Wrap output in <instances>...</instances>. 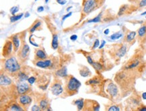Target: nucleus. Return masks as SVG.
<instances>
[{
	"label": "nucleus",
	"mask_w": 146,
	"mask_h": 111,
	"mask_svg": "<svg viewBox=\"0 0 146 111\" xmlns=\"http://www.w3.org/2000/svg\"><path fill=\"white\" fill-rule=\"evenodd\" d=\"M3 72L11 76H16L20 71V65L19 62L14 56L6 58L3 61Z\"/></svg>",
	"instance_id": "1"
},
{
	"label": "nucleus",
	"mask_w": 146,
	"mask_h": 111,
	"mask_svg": "<svg viewBox=\"0 0 146 111\" xmlns=\"http://www.w3.org/2000/svg\"><path fill=\"white\" fill-rule=\"evenodd\" d=\"M81 86V82L72 76H67L65 80L64 93L67 96L76 94Z\"/></svg>",
	"instance_id": "2"
},
{
	"label": "nucleus",
	"mask_w": 146,
	"mask_h": 111,
	"mask_svg": "<svg viewBox=\"0 0 146 111\" xmlns=\"http://www.w3.org/2000/svg\"><path fill=\"white\" fill-rule=\"evenodd\" d=\"M104 0H86L83 6L82 13L83 14H85L84 16H87L96 9L99 8L104 3Z\"/></svg>",
	"instance_id": "3"
},
{
	"label": "nucleus",
	"mask_w": 146,
	"mask_h": 111,
	"mask_svg": "<svg viewBox=\"0 0 146 111\" xmlns=\"http://www.w3.org/2000/svg\"><path fill=\"white\" fill-rule=\"evenodd\" d=\"M30 54V47L27 44L26 41L23 39L22 43L20 46V47L18 50V57L19 59L20 62L21 63H24V62L27 61V60L29 58Z\"/></svg>",
	"instance_id": "4"
},
{
	"label": "nucleus",
	"mask_w": 146,
	"mask_h": 111,
	"mask_svg": "<svg viewBox=\"0 0 146 111\" xmlns=\"http://www.w3.org/2000/svg\"><path fill=\"white\" fill-rule=\"evenodd\" d=\"M0 84H1V90H3L5 91H8L9 90H12L13 87L12 80L5 73H1Z\"/></svg>",
	"instance_id": "5"
},
{
	"label": "nucleus",
	"mask_w": 146,
	"mask_h": 111,
	"mask_svg": "<svg viewBox=\"0 0 146 111\" xmlns=\"http://www.w3.org/2000/svg\"><path fill=\"white\" fill-rule=\"evenodd\" d=\"M105 92L112 98H117L119 95V88L118 86L111 81H108L107 84H105Z\"/></svg>",
	"instance_id": "6"
},
{
	"label": "nucleus",
	"mask_w": 146,
	"mask_h": 111,
	"mask_svg": "<svg viewBox=\"0 0 146 111\" xmlns=\"http://www.w3.org/2000/svg\"><path fill=\"white\" fill-rule=\"evenodd\" d=\"M63 91H64V90H63L62 87L61 81L59 80V79H55L51 86H50V92H51V93L54 96H57L61 95Z\"/></svg>",
	"instance_id": "7"
},
{
	"label": "nucleus",
	"mask_w": 146,
	"mask_h": 111,
	"mask_svg": "<svg viewBox=\"0 0 146 111\" xmlns=\"http://www.w3.org/2000/svg\"><path fill=\"white\" fill-rule=\"evenodd\" d=\"M35 65L42 69H51L55 67V62L50 59L36 60V62H35Z\"/></svg>",
	"instance_id": "8"
},
{
	"label": "nucleus",
	"mask_w": 146,
	"mask_h": 111,
	"mask_svg": "<svg viewBox=\"0 0 146 111\" xmlns=\"http://www.w3.org/2000/svg\"><path fill=\"white\" fill-rule=\"evenodd\" d=\"M13 49H14V46H13L12 41L10 39L5 41L2 49V56L5 59L12 56Z\"/></svg>",
	"instance_id": "9"
},
{
	"label": "nucleus",
	"mask_w": 146,
	"mask_h": 111,
	"mask_svg": "<svg viewBox=\"0 0 146 111\" xmlns=\"http://www.w3.org/2000/svg\"><path fill=\"white\" fill-rule=\"evenodd\" d=\"M17 100H18V104L22 107H23L24 110H28L30 105L31 104L33 100H32V98L28 94H22L18 98Z\"/></svg>",
	"instance_id": "10"
},
{
	"label": "nucleus",
	"mask_w": 146,
	"mask_h": 111,
	"mask_svg": "<svg viewBox=\"0 0 146 111\" xmlns=\"http://www.w3.org/2000/svg\"><path fill=\"white\" fill-rule=\"evenodd\" d=\"M31 91V87H30L29 84L24 82H19L18 85L16 86V92L20 95L27 94Z\"/></svg>",
	"instance_id": "11"
},
{
	"label": "nucleus",
	"mask_w": 146,
	"mask_h": 111,
	"mask_svg": "<svg viewBox=\"0 0 146 111\" xmlns=\"http://www.w3.org/2000/svg\"><path fill=\"white\" fill-rule=\"evenodd\" d=\"M10 39L12 41L13 43L14 52H17L20 47V39L18 37V35H14L11 36Z\"/></svg>",
	"instance_id": "12"
},
{
	"label": "nucleus",
	"mask_w": 146,
	"mask_h": 111,
	"mask_svg": "<svg viewBox=\"0 0 146 111\" xmlns=\"http://www.w3.org/2000/svg\"><path fill=\"white\" fill-rule=\"evenodd\" d=\"M138 39L141 42H144L146 39V23L143 24L138 30Z\"/></svg>",
	"instance_id": "13"
},
{
	"label": "nucleus",
	"mask_w": 146,
	"mask_h": 111,
	"mask_svg": "<svg viewBox=\"0 0 146 111\" xmlns=\"http://www.w3.org/2000/svg\"><path fill=\"white\" fill-rule=\"evenodd\" d=\"M127 53V47L125 45H122L121 46H120L115 51V55L116 57L119 59H121L123 57H124L125 55Z\"/></svg>",
	"instance_id": "14"
},
{
	"label": "nucleus",
	"mask_w": 146,
	"mask_h": 111,
	"mask_svg": "<svg viewBox=\"0 0 146 111\" xmlns=\"http://www.w3.org/2000/svg\"><path fill=\"white\" fill-rule=\"evenodd\" d=\"M38 106L40 107L42 110H46L49 107V101L46 98H42L38 100Z\"/></svg>",
	"instance_id": "15"
},
{
	"label": "nucleus",
	"mask_w": 146,
	"mask_h": 111,
	"mask_svg": "<svg viewBox=\"0 0 146 111\" xmlns=\"http://www.w3.org/2000/svg\"><path fill=\"white\" fill-rule=\"evenodd\" d=\"M47 59V55L43 49H37L35 51V59L36 60H44Z\"/></svg>",
	"instance_id": "16"
},
{
	"label": "nucleus",
	"mask_w": 146,
	"mask_h": 111,
	"mask_svg": "<svg viewBox=\"0 0 146 111\" xmlns=\"http://www.w3.org/2000/svg\"><path fill=\"white\" fill-rule=\"evenodd\" d=\"M55 73L57 76L61 77V78H66V77L68 76L66 67H63L62 68L57 69V70L56 71Z\"/></svg>",
	"instance_id": "17"
},
{
	"label": "nucleus",
	"mask_w": 146,
	"mask_h": 111,
	"mask_svg": "<svg viewBox=\"0 0 146 111\" xmlns=\"http://www.w3.org/2000/svg\"><path fill=\"white\" fill-rule=\"evenodd\" d=\"M135 37H136V32L135 31L129 32V33H127L126 37H125V41H126L127 43H130L134 41V39H135Z\"/></svg>",
	"instance_id": "18"
},
{
	"label": "nucleus",
	"mask_w": 146,
	"mask_h": 111,
	"mask_svg": "<svg viewBox=\"0 0 146 111\" xmlns=\"http://www.w3.org/2000/svg\"><path fill=\"white\" fill-rule=\"evenodd\" d=\"M16 78L17 80L19 81V82H24L25 80H28V79L29 78L27 74H26L25 73L22 72V71H20L18 73H17V75L16 76Z\"/></svg>",
	"instance_id": "19"
},
{
	"label": "nucleus",
	"mask_w": 146,
	"mask_h": 111,
	"mask_svg": "<svg viewBox=\"0 0 146 111\" xmlns=\"http://www.w3.org/2000/svg\"><path fill=\"white\" fill-rule=\"evenodd\" d=\"M52 48L53 49H57L59 46V43H58V35L57 34H53V39H52V43H51Z\"/></svg>",
	"instance_id": "20"
},
{
	"label": "nucleus",
	"mask_w": 146,
	"mask_h": 111,
	"mask_svg": "<svg viewBox=\"0 0 146 111\" xmlns=\"http://www.w3.org/2000/svg\"><path fill=\"white\" fill-rule=\"evenodd\" d=\"M7 110H12V111H19V110H24V109L18 104H11L9 108L7 109Z\"/></svg>",
	"instance_id": "21"
},
{
	"label": "nucleus",
	"mask_w": 146,
	"mask_h": 111,
	"mask_svg": "<svg viewBox=\"0 0 146 111\" xmlns=\"http://www.w3.org/2000/svg\"><path fill=\"white\" fill-rule=\"evenodd\" d=\"M100 78H98V77H94V78L91 79L89 81H88L86 82L87 85H93V86H96L98 85L100 83Z\"/></svg>",
	"instance_id": "22"
},
{
	"label": "nucleus",
	"mask_w": 146,
	"mask_h": 111,
	"mask_svg": "<svg viewBox=\"0 0 146 111\" xmlns=\"http://www.w3.org/2000/svg\"><path fill=\"white\" fill-rule=\"evenodd\" d=\"M84 100L83 98H80L74 102V104L76 105L77 107H78V110H83L84 106Z\"/></svg>",
	"instance_id": "23"
},
{
	"label": "nucleus",
	"mask_w": 146,
	"mask_h": 111,
	"mask_svg": "<svg viewBox=\"0 0 146 111\" xmlns=\"http://www.w3.org/2000/svg\"><path fill=\"white\" fill-rule=\"evenodd\" d=\"M80 73L82 77H88L91 75V71L86 67H84V68L80 69Z\"/></svg>",
	"instance_id": "24"
},
{
	"label": "nucleus",
	"mask_w": 146,
	"mask_h": 111,
	"mask_svg": "<svg viewBox=\"0 0 146 111\" xmlns=\"http://www.w3.org/2000/svg\"><path fill=\"white\" fill-rule=\"evenodd\" d=\"M42 25V22L40 21H38V20H37L33 24V26H32V27L31 28V29H30V33H33L34 32H35L38 29L39 27H40V26Z\"/></svg>",
	"instance_id": "25"
},
{
	"label": "nucleus",
	"mask_w": 146,
	"mask_h": 111,
	"mask_svg": "<svg viewBox=\"0 0 146 111\" xmlns=\"http://www.w3.org/2000/svg\"><path fill=\"white\" fill-rule=\"evenodd\" d=\"M129 5L125 4V5H122V6L120 7L119 12H118V16H123V14H125V13L127 12V11L129 10Z\"/></svg>",
	"instance_id": "26"
},
{
	"label": "nucleus",
	"mask_w": 146,
	"mask_h": 111,
	"mask_svg": "<svg viewBox=\"0 0 146 111\" xmlns=\"http://www.w3.org/2000/svg\"><path fill=\"white\" fill-rule=\"evenodd\" d=\"M23 15H24L23 13H21V14H18V15H13V16H12L10 18V22H15L18 21V20L21 19L22 17L23 16Z\"/></svg>",
	"instance_id": "27"
},
{
	"label": "nucleus",
	"mask_w": 146,
	"mask_h": 111,
	"mask_svg": "<svg viewBox=\"0 0 146 111\" xmlns=\"http://www.w3.org/2000/svg\"><path fill=\"white\" fill-rule=\"evenodd\" d=\"M122 37H123L122 33H121V32H117V33H114L113 35H112L111 37H110V39H111L112 40L115 41V40H118V39L121 38Z\"/></svg>",
	"instance_id": "28"
},
{
	"label": "nucleus",
	"mask_w": 146,
	"mask_h": 111,
	"mask_svg": "<svg viewBox=\"0 0 146 111\" xmlns=\"http://www.w3.org/2000/svg\"><path fill=\"white\" fill-rule=\"evenodd\" d=\"M92 65L96 71H102V69H103L102 64L98 63V62H94V63Z\"/></svg>",
	"instance_id": "29"
},
{
	"label": "nucleus",
	"mask_w": 146,
	"mask_h": 111,
	"mask_svg": "<svg viewBox=\"0 0 146 111\" xmlns=\"http://www.w3.org/2000/svg\"><path fill=\"white\" fill-rule=\"evenodd\" d=\"M100 21H101V14H99L98 16L96 17V18L90 20L88 22V23H96V22H99Z\"/></svg>",
	"instance_id": "30"
},
{
	"label": "nucleus",
	"mask_w": 146,
	"mask_h": 111,
	"mask_svg": "<svg viewBox=\"0 0 146 111\" xmlns=\"http://www.w3.org/2000/svg\"><path fill=\"white\" fill-rule=\"evenodd\" d=\"M107 110L109 111H117V110H121V108H120L118 106H117V105H113V106H110Z\"/></svg>",
	"instance_id": "31"
},
{
	"label": "nucleus",
	"mask_w": 146,
	"mask_h": 111,
	"mask_svg": "<svg viewBox=\"0 0 146 111\" xmlns=\"http://www.w3.org/2000/svg\"><path fill=\"white\" fill-rule=\"evenodd\" d=\"M19 11V7L18 6H14L12 7V8L10 9V12L12 15H15L16 12H18Z\"/></svg>",
	"instance_id": "32"
},
{
	"label": "nucleus",
	"mask_w": 146,
	"mask_h": 111,
	"mask_svg": "<svg viewBox=\"0 0 146 111\" xmlns=\"http://www.w3.org/2000/svg\"><path fill=\"white\" fill-rule=\"evenodd\" d=\"M138 6L139 7H146V0H140L139 2L138 3Z\"/></svg>",
	"instance_id": "33"
},
{
	"label": "nucleus",
	"mask_w": 146,
	"mask_h": 111,
	"mask_svg": "<svg viewBox=\"0 0 146 111\" xmlns=\"http://www.w3.org/2000/svg\"><path fill=\"white\" fill-rule=\"evenodd\" d=\"M35 81H36V78L34 76H31V78L28 79V82H29V84H31V85H33L34 83L35 82Z\"/></svg>",
	"instance_id": "34"
},
{
	"label": "nucleus",
	"mask_w": 146,
	"mask_h": 111,
	"mask_svg": "<svg viewBox=\"0 0 146 111\" xmlns=\"http://www.w3.org/2000/svg\"><path fill=\"white\" fill-rule=\"evenodd\" d=\"M99 45H100V41H99L98 39H96V40L95 41L94 43L92 49H95L99 47Z\"/></svg>",
	"instance_id": "35"
},
{
	"label": "nucleus",
	"mask_w": 146,
	"mask_h": 111,
	"mask_svg": "<svg viewBox=\"0 0 146 111\" xmlns=\"http://www.w3.org/2000/svg\"><path fill=\"white\" fill-rule=\"evenodd\" d=\"M31 110H33V111H40V110H42V109L40 108V107L39 106H37V105H34V106L32 107Z\"/></svg>",
	"instance_id": "36"
},
{
	"label": "nucleus",
	"mask_w": 146,
	"mask_h": 111,
	"mask_svg": "<svg viewBox=\"0 0 146 111\" xmlns=\"http://www.w3.org/2000/svg\"><path fill=\"white\" fill-rule=\"evenodd\" d=\"M86 59H87V61H88V63L90 64V65H92L93 64V63H94V61L92 60V57H90V55H87L86 56Z\"/></svg>",
	"instance_id": "37"
},
{
	"label": "nucleus",
	"mask_w": 146,
	"mask_h": 111,
	"mask_svg": "<svg viewBox=\"0 0 146 111\" xmlns=\"http://www.w3.org/2000/svg\"><path fill=\"white\" fill-rule=\"evenodd\" d=\"M57 2L60 5H65L67 3L66 0H57Z\"/></svg>",
	"instance_id": "38"
},
{
	"label": "nucleus",
	"mask_w": 146,
	"mask_h": 111,
	"mask_svg": "<svg viewBox=\"0 0 146 111\" xmlns=\"http://www.w3.org/2000/svg\"><path fill=\"white\" fill-rule=\"evenodd\" d=\"M72 12H69L68 14H66V15H65V16H64L63 17L62 20H65V19H66V18H68V17H70V16H72Z\"/></svg>",
	"instance_id": "39"
},
{
	"label": "nucleus",
	"mask_w": 146,
	"mask_h": 111,
	"mask_svg": "<svg viewBox=\"0 0 146 111\" xmlns=\"http://www.w3.org/2000/svg\"><path fill=\"white\" fill-rule=\"evenodd\" d=\"M77 39H78V36L76 35H72V37H70V39H71V40H72V41H76V40H77Z\"/></svg>",
	"instance_id": "40"
},
{
	"label": "nucleus",
	"mask_w": 146,
	"mask_h": 111,
	"mask_svg": "<svg viewBox=\"0 0 146 111\" xmlns=\"http://www.w3.org/2000/svg\"><path fill=\"white\" fill-rule=\"evenodd\" d=\"M44 11V7L43 6H39L38 8H37V12H41Z\"/></svg>",
	"instance_id": "41"
},
{
	"label": "nucleus",
	"mask_w": 146,
	"mask_h": 111,
	"mask_svg": "<svg viewBox=\"0 0 146 111\" xmlns=\"http://www.w3.org/2000/svg\"><path fill=\"white\" fill-rule=\"evenodd\" d=\"M105 44H106V42H105V41H102V44H101L100 46H99V49H102L103 47H104V45H105Z\"/></svg>",
	"instance_id": "42"
},
{
	"label": "nucleus",
	"mask_w": 146,
	"mask_h": 111,
	"mask_svg": "<svg viewBox=\"0 0 146 111\" xmlns=\"http://www.w3.org/2000/svg\"><path fill=\"white\" fill-rule=\"evenodd\" d=\"M143 108H137L138 110H141V111H146V107L145 106H142Z\"/></svg>",
	"instance_id": "43"
},
{
	"label": "nucleus",
	"mask_w": 146,
	"mask_h": 111,
	"mask_svg": "<svg viewBox=\"0 0 146 111\" xmlns=\"http://www.w3.org/2000/svg\"><path fill=\"white\" fill-rule=\"evenodd\" d=\"M142 98H143V100H146V92L142 94Z\"/></svg>",
	"instance_id": "44"
},
{
	"label": "nucleus",
	"mask_w": 146,
	"mask_h": 111,
	"mask_svg": "<svg viewBox=\"0 0 146 111\" xmlns=\"http://www.w3.org/2000/svg\"><path fill=\"white\" fill-rule=\"evenodd\" d=\"M108 33H109V29H106L105 31H104V34H105V35H108Z\"/></svg>",
	"instance_id": "45"
},
{
	"label": "nucleus",
	"mask_w": 146,
	"mask_h": 111,
	"mask_svg": "<svg viewBox=\"0 0 146 111\" xmlns=\"http://www.w3.org/2000/svg\"><path fill=\"white\" fill-rule=\"evenodd\" d=\"M30 16V14H29V12H27L25 14V17L26 18H27V17H29Z\"/></svg>",
	"instance_id": "46"
},
{
	"label": "nucleus",
	"mask_w": 146,
	"mask_h": 111,
	"mask_svg": "<svg viewBox=\"0 0 146 111\" xmlns=\"http://www.w3.org/2000/svg\"><path fill=\"white\" fill-rule=\"evenodd\" d=\"M141 15V16H144V15H146V11H145V12H144L142 13Z\"/></svg>",
	"instance_id": "47"
},
{
	"label": "nucleus",
	"mask_w": 146,
	"mask_h": 111,
	"mask_svg": "<svg viewBox=\"0 0 146 111\" xmlns=\"http://www.w3.org/2000/svg\"><path fill=\"white\" fill-rule=\"evenodd\" d=\"M71 8H72V6H70V7H67V11H69V10H70V9H71Z\"/></svg>",
	"instance_id": "48"
},
{
	"label": "nucleus",
	"mask_w": 146,
	"mask_h": 111,
	"mask_svg": "<svg viewBox=\"0 0 146 111\" xmlns=\"http://www.w3.org/2000/svg\"><path fill=\"white\" fill-rule=\"evenodd\" d=\"M48 0H45V2L46 3H48Z\"/></svg>",
	"instance_id": "49"
},
{
	"label": "nucleus",
	"mask_w": 146,
	"mask_h": 111,
	"mask_svg": "<svg viewBox=\"0 0 146 111\" xmlns=\"http://www.w3.org/2000/svg\"><path fill=\"white\" fill-rule=\"evenodd\" d=\"M35 1H37V0H35Z\"/></svg>",
	"instance_id": "50"
},
{
	"label": "nucleus",
	"mask_w": 146,
	"mask_h": 111,
	"mask_svg": "<svg viewBox=\"0 0 146 111\" xmlns=\"http://www.w3.org/2000/svg\"><path fill=\"white\" fill-rule=\"evenodd\" d=\"M145 18H146V17H145Z\"/></svg>",
	"instance_id": "51"
}]
</instances>
